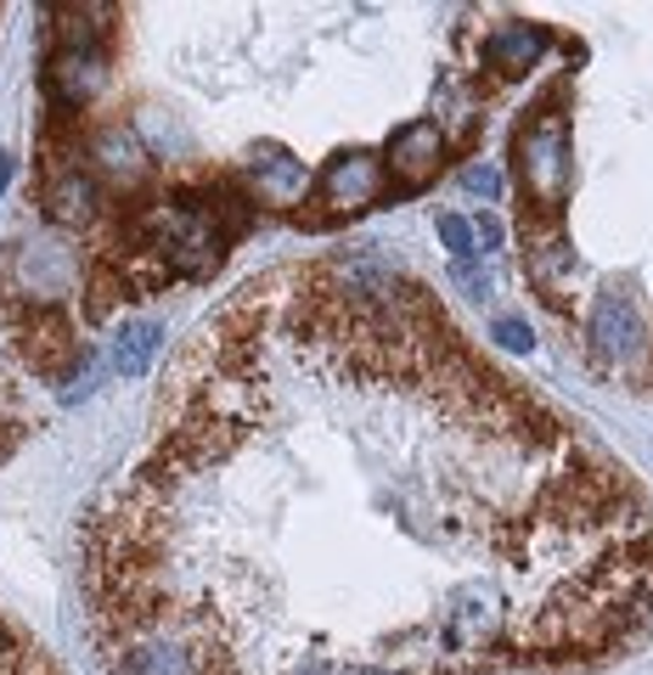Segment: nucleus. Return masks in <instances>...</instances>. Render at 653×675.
<instances>
[{
	"mask_svg": "<svg viewBox=\"0 0 653 675\" xmlns=\"http://www.w3.org/2000/svg\"><path fill=\"white\" fill-rule=\"evenodd\" d=\"M243 175V186H248V198L254 203H265V209H283L288 220L299 214V203H305V191H310V164L305 158H294L288 147H276V141H265V147H254V158L237 169Z\"/></svg>",
	"mask_w": 653,
	"mask_h": 675,
	"instance_id": "obj_5",
	"label": "nucleus"
},
{
	"mask_svg": "<svg viewBox=\"0 0 653 675\" xmlns=\"http://www.w3.org/2000/svg\"><path fill=\"white\" fill-rule=\"evenodd\" d=\"M451 135L434 113H417V119H400L389 135H384V169H389V186L395 198H417L429 180H440V169L451 164Z\"/></svg>",
	"mask_w": 653,
	"mask_h": 675,
	"instance_id": "obj_4",
	"label": "nucleus"
},
{
	"mask_svg": "<svg viewBox=\"0 0 653 675\" xmlns=\"http://www.w3.org/2000/svg\"><path fill=\"white\" fill-rule=\"evenodd\" d=\"M440 236H445V248H451V259H456V265H468V259L479 254V243H474V225L462 220V214H440Z\"/></svg>",
	"mask_w": 653,
	"mask_h": 675,
	"instance_id": "obj_8",
	"label": "nucleus"
},
{
	"mask_svg": "<svg viewBox=\"0 0 653 675\" xmlns=\"http://www.w3.org/2000/svg\"><path fill=\"white\" fill-rule=\"evenodd\" d=\"M158 344H164V332H158L153 321H142V327H124V338L113 344V366H119L124 377H142V372H147V361L158 355Z\"/></svg>",
	"mask_w": 653,
	"mask_h": 675,
	"instance_id": "obj_6",
	"label": "nucleus"
},
{
	"mask_svg": "<svg viewBox=\"0 0 653 675\" xmlns=\"http://www.w3.org/2000/svg\"><path fill=\"white\" fill-rule=\"evenodd\" d=\"M18 440H23V428H18V422H0V462L18 451Z\"/></svg>",
	"mask_w": 653,
	"mask_h": 675,
	"instance_id": "obj_11",
	"label": "nucleus"
},
{
	"mask_svg": "<svg viewBox=\"0 0 653 675\" xmlns=\"http://www.w3.org/2000/svg\"><path fill=\"white\" fill-rule=\"evenodd\" d=\"M602 18L557 23L564 63L507 130L512 236L580 366L653 400V7Z\"/></svg>",
	"mask_w": 653,
	"mask_h": 675,
	"instance_id": "obj_2",
	"label": "nucleus"
},
{
	"mask_svg": "<svg viewBox=\"0 0 653 675\" xmlns=\"http://www.w3.org/2000/svg\"><path fill=\"white\" fill-rule=\"evenodd\" d=\"M462 186H468V191H485V198H501V191H507V180H501L496 169H485V164H468V169H462Z\"/></svg>",
	"mask_w": 653,
	"mask_h": 675,
	"instance_id": "obj_10",
	"label": "nucleus"
},
{
	"mask_svg": "<svg viewBox=\"0 0 653 675\" xmlns=\"http://www.w3.org/2000/svg\"><path fill=\"white\" fill-rule=\"evenodd\" d=\"M496 344H501V350H519V355H524V350H535V332H530L524 321H507V316H501V321H496Z\"/></svg>",
	"mask_w": 653,
	"mask_h": 675,
	"instance_id": "obj_9",
	"label": "nucleus"
},
{
	"mask_svg": "<svg viewBox=\"0 0 653 675\" xmlns=\"http://www.w3.org/2000/svg\"><path fill=\"white\" fill-rule=\"evenodd\" d=\"M0 675H57V664L0 619Z\"/></svg>",
	"mask_w": 653,
	"mask_h": 675,
	"instance_id": "obj_7",
	"label": "nucleus"
},
{
	"mask_svg": "<svg viewBox=\"0 0 653 675\" xmlns=\"http://www.w3.org/2000/svg\"><path fill=\"white\" fill-rule=\"evenodd\" d=\"M395 203V186L384 169V147H339L333 158H321V169L310 175V191L294 214L299 231H339L372 209Z\"/></svg>",
	"mask_w": 653,
	"mask_h": 675,
	"instance_id": "obj_3",
	"label": "nucleus"
},
{
	"mask_svg": "<svg viewBox=\"0 0 653 675\" xmlns=\"http://www.w3.org/2000/svg\"><path fill=\"white\" fill-rule=\"evenodd\" d=\"M102 675H569L653 637V501L378 254L248 276L79 529Z\"/></svg>",
	"mask_w": 653,
	"mask_h": 675,
	"instance_id": "obj_1",
	"label": "nucleus"
}]
</instances>
